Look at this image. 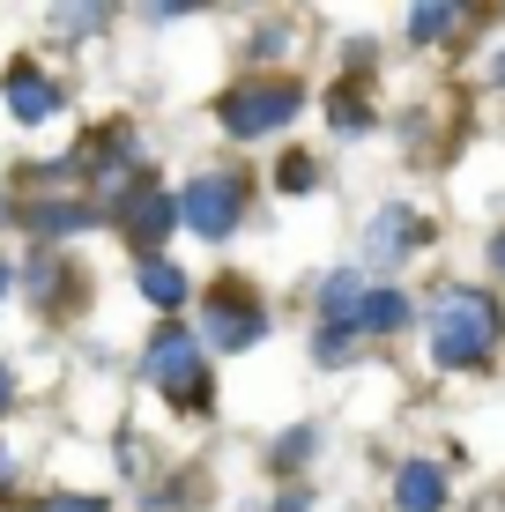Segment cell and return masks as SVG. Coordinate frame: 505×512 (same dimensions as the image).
Listing matches in <instances>:
<instances>
[{
    "mask_svg": "<svg viewBox=\"0 0 505 512\" xmlns=\"http://www.w3.org/2000/svg\"><path fill=\"white\" fill-rule=\"evenodd\" d=\"M246 201H253L246 171H231V164L194 171V179L179 186V231H194L201 245H223V238H238V223H246Z\"/></svg>",
    "mask_w": 505,
    "mask_h": 512,
    "instance_id": "277c9868",
    "label": "cell"
},
{
    "mask_svg": "<svg viewBox=\"0 0 505 512\" xmlns=\"http://www.w3.org/2000/svg\"><path fill=\"white\" fill-rule=\"evenodd\" d=\"M312 446H320V423H290V431H283V438L268 446V461L283 468V475H298V468L312 461Z\"/></svg>",
    "mask_w": 505,
    "mask_h": 512,
    "instance_id": "2e32d148",
    "label": "cell"
},
{
    "mask_svg": "<svg viewBox=\"0 0 505 512\" xmlns=\"http://www.w3.org/2000/svg\"><path fill=\"white\" fill-rule=\"evenodd\" d=\"M283 45H290V23H260V30H253V45H246V60H275Z\"/></svg>",
    "mask_w": 505,
    "mask_h": 512,
    "instance_id": "d6986e66",
    "label": "cell"
},
{
    "mask_svg": "<svg viewBox=\"0 0 505 512\" xmlns=\"http://www.w3.org/2000/svg\"><path fill=\"white\" fill-rule=\"evenodd\" d=\"M327 119H335V134H364L372 127V104H364L357 82H335V90H327Z\"/></svg>",
    "mask_w": 505,
    "mask_h": 512,
    "instance_id": "9a60e30c",
    "label": "cell"
},
{
    "mask_svg": "<svg viewBox=\"0 0 505 512\" xmlns=\"http://www.w3.org/2000/svg\"><path fill=\"white\" fill-rule=\"evenodd\" d=\"M357 327L364 334H402L409 327V297L402 290H372V297H364V312H357Z\"/></svg>",
    "mask_w": 505,
    "mask_h": 512,
    "instance_id": "5bb4252c",
    "label": "cell"
},
{
    "mask_svg": "<svg viewBox=\"0 0 505 512\" xmlns=\"http://www.w3.org/2000/svg\"><path fill=\"white\" fill-rule=\"evenodd\" d=\"M446 30H461V8H416V15H409V38H416V45H439Z\"/></svg>",
    "mask_w": 505,
    "mask_h": 512,
    "instance_id": "ac0fdd59",
    "label": "cell"
},
{
    "mask_svg": "<svg viewBox=\"0 0 505 512\" xmlns=\"http://www.w3.org/2000/svg\"><path fill=\"white\" fill-rule=\"evenodd\" d=\"M305 112V82L290 75H246L216 97V127L231 141H260V134H283L290 119Z\"/></svg>",
    "mask_w": 505,
    "mask_h": 512,
    "instance_id": "3957f363",
    "label": "cell"
},
{
    "mask_svg": "<svg viewBox=\"0 0 505 512\" xmlns=\"http://www.w3.org/2000/svg\"><path fill=\"white\" fill-rule=\"evenodd\" d=\"M8 409H15V372L0 364V416H8Z\"/></svg>",
    "mask_w": 505,
    "mask_h": 512,
    "instance_id": "cb8c5ba5",
    "label": "cell"
},
{
    "mask_svg": "<svg viewBox=\"0 0 505 512\" xmlns=\"http://www.w3.org/2000/svg\"><path fill=\"white\" fill-rule=\"evenodd\" d=\"M364 275L357 268H335V275H320V297H312V305H320V320H357L364 312Z\"/></svg>",
    "mask_w": 505,
    "mask_h": 512,
    "instance_id": "4fadbf2b",
    "label": "cell"
},
{
    "mask_svg": "<svg viewBox=\"0 0 505 512\" xmlns=\"http://www.w3.org/2000/svg\"><path fill=\"white\" fill-rule=\"evenodd\" d=\"M201 342L208 349H223V357H238V349H253V342H268V297L253 290V282H238V275H223V282H208L201 290Z\"/></svg>",
    "mask_w": 505,
    "mask_h": 512,
    "instance_id": "5b68a950",
    "label": "cell"
},
{
    "mask_svg": "<svg viewBox=\"0 0 505 512\" xmlns=\"http://www.w3.org/2000/svg\"><path fill=\"white\" fill-rule=\"evenodd\" d=\"M505 342V305L476 282H446L424 312V349H431V372H483Z\"/></svg>",
    "mask_w": 505,
    "mask_h": 512,
    "instance_id": "6da1fadb",
    "label": "cell"
},
{
    "mask_svg": "<svg viewBox=\"0 0 505 512\" xmlns=\"http://www.w3.org/2000/svg\"><path fill=\"white\" fill-rule=\"evenodd\" d=\"M142 379L171 401V409H186V416H208V409H216L208 342H201L194 327H179V320H164V327H156L149 342H142Z\"/></svg>",
    "mask_w": 505,
    "mask_h": 512,
    "instance_id": "7a4b0ae2",
    "label": "cell"
},
{
    "mask_svg": "<svg viewBox=\"0 0 505 512\" xmlns=\"http://www.w3.org/2000/svg\"><path fill=\"white\" fill-rule=\"evenodd\" d=\"M357 349H364V327L357 320H320V327H312V364H320V372L357 364Z\"/></svg>",
    "mask_w": 505,
    "mask_h": 512,
    "instance_id": "7c38bea8",
    "label": "cell"
},
{
    "mask_svg": "<svg viewBox=\"0 0 505 512\" xmlns=\"http://www.w3.org/2000/svg\"><path fill=\"white\" fill-rule=\"evenodd\" d=\"M134 290H142L156 312H179L186 297H194V282H186V268H171V260L156 253V260H134Z\"/></svg>",
    "mask_w": 505,
    "mask_h": 512,
    "instance_id": "8fae6325",
    "label": "cell"
},
{
    "mask_svg": "<svg viewBox=\"0 0 505 512\" xmlns=\"http://www.w3.org/2000/svg\"><path fill=\"white\" fill-rule=\"evenodd\" d=\"M416 245H431V223L416 216V208H402V201H387L372 223H364V260H372L379 275H387V268H402Z\"/></svg>",
    "mask_w": 505,
    "mask_h": 512,
    "instance_id": "52a82bcc",
    "label": "cell"
},
{
    "mask_svg": "<svg viewBox=\"0 0 505 512\" xmlns=\"http://www.w3.org/2000/svg\"><path fill=\"white\" fill-rule=\"evenodd\" d=\"M275 512H312V490H283V498H275Z\"/></svg>",
    "mask_w": 505,
    "mask_h": 512,
    "instance_id": "603a6c76",
    "label": "cell"
},
{
    "mask_svg": "<svg viewBox=\"0 0 505 512\" xmlns=\"http://www.w3.org/2000/svg\"><path fill=\"white\" fill-rule=\"evenodd\" d=\"M0 104H8L15 127H45V119H60V82L45 75L38 60H8V75H0Z\"/></svg>",
    "mask_w": 505,
    "mask_h": 512,
    "instance_id": "ba28073f",
    "label": "cell"
},
{
    "mask_svg": "<svg viewBox=\"0 0 505 512\" xmlns=\"http://www.w3.org/2000/svg\"><path fill=\"white\" fill-rule=\"evenodd\" d=\"M119 238L134 245V260H156V245H164L171 231H179V193H164V186H134L127 201H119Z\"/></svg>",
    "mask_w": 505,
    "mask_h": 512,
    "instance_id": "8992f818",
    "label": "cell"
},
{
    "mask_svg": "<svg viewBox=\"0 0 505 512\" xmlns=\"http://www.w3.org/2000/svg\"><path fill=\"white\" fill-rule=\"evenodd\" d=\"M23 231H38V238H75V231H97L104 223V208L90 201V193H23Z\"/></svg>",
    "mask_w": 505,
    "mask_h": 512,
    "instance_id": "9c48e42d",
    "label": "cell"
},
{
    "mask_svg": "<svg viewBox=\"0 0 505 512\" xmlns=\"http://www.w3.org/2000/svg\"><path fill=\"white\" fill-rule=\"evenodd\" d=\"M394 512H446V468L431 453H409L394 468Z\"/></svg>",
    "mask_w": 505,
    "mask_h": 512,
    "instance_id": "30bf717a",
    "label": "cell"
},
{
    "mask_svg": "<svg viewBox=\"0 0 505 512\" xmlns=\"http://www.w3.org/2000/svg\"><path fill=\"white\" fill-rule=\"evenodd\" d=\"M8 290H15V268H8V260H0V305H8Z\"/></svg>",
    "mask_w": 505,
    "mask_h": 512,
    "instance_id": "d4e9b609",
    "label": "cell"
},
{
    "mask_svg": "<svg viewBox=\"0 0 505 512\" xmlns=\"http://www.w3.org/2000/svg\"><path fill=\"white\" fill-rule=\"evenodd\" d=\"M275 186H283V193H312V186H320V156H312V149H290L283 164H275Z\"/></svg>",
    "mask_w": 505,
    "mask_h": 512,
    "instance_id": "e0dca14e",
    "label": "cell"
},
{
    "mask_svg": "<svg viewBox=\"0 0 505 512\" xmlns=\"http://www.w3.org/2000/svg\"><path fill=\"white\" fill-rule=\"evenodd\" d=\"M15 475H23V453H15V446H0V498L15 490Z\"/></svg>",
    "mask_w": 505,
    "mask_h": 512,
    "instance_id": "44dd1931",
    "label": "cell"
},
{
    "mask_svg": "<svg viewBox=\"0 0 505 512\" xmlns=\"http://www.w3.org/2000/svg\"><path fill=\"white\" fill-rule=\"evenodd\" d=\"M30 512H112L104 498H45V505H30Z\"/></svg>",
    "mask_w": 505,
    "mask_h": 512,
    "instance_id": "ffe728a7",
    "label": "cell"
},
{
    "mask_svg": "<svg viewBox=\"0 0 505 512\" xmlns=\"http://www.w3.org/2000/svg\"><path fill=\"white\" fill-rule=\"evenodd\" d=\"M491 82H498V90H505V52H498V60H491Z\"/></svg>",
    "mask_w": 505,
    "mask_h": 512,
    "instance_id": "484cf974",
    "label": "cell"
},
{
    "mask_svg": "<svg viewBox=\"0 0 505 512\" xmlns=\"http://www.w3.org/2000/svg\"><path fill=\"white\" fill-rule=\"evenodd\" d=\"M483 260H491V275L505 282V223H498V231H491V238H483Z\"/></svg>",
    "mask_w": 505,
    "mask_h": 512,
    "instance_id": "7402d4cb",
    "label": "cell"
}]
</instances>
